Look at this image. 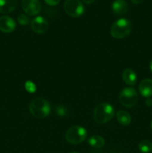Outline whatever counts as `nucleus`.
<instances>
[{"label": "nucleus", "mask_w": 152, "mask_h": 153, "mask_svg": "<svg viewBox=\"0 0 152 153\" xmlns=\"http://www.w3.org/2000/svg\"><path fill=\"white\" fill-rule=\"evenodd\" d=\"M115 110L113 105L109 103H101L93 111V119L95 123L103 125L109 122L114 117Z\"/></svg>", "instance_id": "obj_1"}, {"label": "nucleus", "mask_w": 152, "mask_h": 153, "mask_svg": "<svg viewBox=\"0 0 152 153\" xmlns=\"http://www.w3.org/2000/svg\"><path fill=\"white\" fill-rule=\"evenodd\" d=\"M28 108L31 114L37 119H44L49 116L51 111V105L49 102L40 97L34 99L30 102Z\"/></svg>", "instance_id": "obj_2"}, {"label": "nucleus", "mask_w": 152, "mask_h": 153, "mask_svg": "<svg viewBox=\"0 0 152 153\" xmlns=\"http://www.w3.org/2000/svg\"><path fill=\"white\" fill-rule=\"evenodd\" d=\"M131 22L128 19L122 18L113 24L110 28V34L116 39H123L131 34Z\"/></svg>", "instance_id": "obj_3"}, {"label": "nucleus", "mask_w": 152, "mask_h": 153, "mask_svg": "<svg viewBox=\"0 0 152 153\" xmlns=\"http://www.w3.org/2000/svg\"><path fill=\"white\" fill-rule=\"evenodd\" d=\"M87 131L86 128L80 126H73L66 131V140L72 144H79L86 140Z\"/></svg>", "instance_id": "obj_4"}, {"label": "nucleus", "mask_w": 152, "mask_h": 153, "mask_svg": "<svg viewBox=\"0 0 152 153\" xmlns=\"http://www.w3.org/2000/svg\"><path fill=\"white\" fill-rule=\"evenodd\" d=\"M119 100L123 106L126 108H132L137 105L139 96L134 88H125L119 94Z\"/></svg>", "instance_id": "obj_5"}, {"label": "nucleus", "mask_w": 152, "mask_h": 153, "mask_svg": "<svg viewBox=\"0 0 152 153\" xmlns=\"http://www.w3.org/2000/svg\"><path fill=\"white\" fill-rule=\"evenodd\" d=\"M63 8L66 13L72 17H79L84 13V7L80 0H66Z\"/></svg>", "instance_id": "obj_6"}, {"label": "nucleus", "mask_w": 152, "mask_h": 153, "mask_svg": "<svg viewBox=\"0 0 152 153\" xmlns=\"http://www.w3.org/2000/svg\"><path fill=\"white\" fill-rule=\"evenodd\" d=\"M22 7L26 14L34 16L40 13L41 4L39 0H22Z\"/></svg>", "instance_id": "obj_7"}, {"label": "nucleus", "mask_w": 152, "mask_h": 153, "mask_svg": "<svg viewBox=\"0 0 152 153\" xmlns=\"http://www.w3.org/2000/svg\"><path fill=\"white\" fill-rule=\"evenodd\" d=\"M31 29L37 34H44L49 28L48 21L43 16H37L31 20Z\"/></svg>", "instance_id": "obj_8"}, {"label": "nucleus", "mask_w": 152, "mask_h": 153, "mask_svg": "<svg viewBox=\"0 0 152 153\" xmlns=\"http://www.w3.org/2000/svg\"><path fill=\"white\" fill-rule=\"evenodd\" d=\"M16 28V22L14 19L8 16H2L0 17V31L4 33H10Z\"/></svg>", "instance_id": "obj_9"}, {"label": "nucleus", "mask_w": 152, "mask_h": 153, "mask_svg": "<svg viewBox=\"0 0 152 153\" xmlns=\"http://www.w3.org/2000/svg\"><path fill=\"white\" fill-rule=\"evenodd\" d=\"M112 10L116 15L126 14L128 10V4L125 0H115L112 4Z\"/></svg>", "instance_id": "obj_10"}, {"label": "nucleus", "mask_w": 152, "mask_h": 153, "mask_svg": "<svg viewBox=\"0 0 152 153\" xmlns=\"http://www.w3.org/2000/svg\"><path fill=\"white\" fill-rule=\"evenodd\" d=\"M139 91L142 97L149 98L152 96V80L145 79L140 82L139 85Z\"/></svg>", "instance_id": "obj_11"}, {"label": "nucleus", "mask_w": 152, "mask_h": 153, "mask_svg": "<svg viewBox=\"0 0 152 153\" xmlns=\"http://www.w3.org/2000/svg\"><path fill=\"white\" fill-rule=\"evenodd\" d=\"M17 4V0H0V13H10L16 8Z\"/></svg>", "instance_id": "obj_12"}, {"label": "nucleus", "mask_w": 152, "mask_h": 153, "mask_svg": "<svg viewBox=\"0 0 152 153\" xmlns=\"http://www.w3.org/2000/svg\"><path fill=\"white\" fill-rule=\"evenodd\" d=\"M122 80L130 86H134L136 85L137 81V74L132 69H125L122 75Z\"/></svg>", "instance_id": "obj_13"}, {"label": "nucleus", "mask_w": 152, "mask_h": 153, "mask_svg": "<svg viewBox=\"0 0 152 153\" xmlns=\"http://www.w3.org/2000/svg\"><path fill=\"white\" fill-rule=\"evenodd\" d=\"M117 121L122 126H128L131 123V117L125 111L120 110L116 113Z\"/></svg>", "instance_id": "obj_14"}, {"label": "nucleus", "mask_w": 152, "mask_h": 153, "mask_svg": "<svg viewBox=\"0 0 152 153\" xmlns=\"http://www.w3.org/2000/svg\"><path fill=\"white\" fill-rule=\"evenodd\" d=\"M88 143L92 147L100 149L102 148L105 144L104 139L102 137L98 135H93L88 139Z\"/></svg>", "instance_id": "obj_15"}, {"label": "nucleus", "mask_w": 152, "mask_h": 153, "mask_svg": "<svg viewBox=\"0 0 152 153\" xmlns=\"http://www.w3.org/2000/svg\"><path fill=\"white\" fill-rule=\"evenodd\" d=\"M139 149L143 153H148L152 151V143L148 140H142L139 144Z\"/></svg>", "instance_id": "obj_16"}, {"label": "nucleus", "mask_w": 152, "mask_h": 153, "mask_svg": "<svg viewBox=\"0 0 152 153\" xmlns=\"http://www.w3.org/2000/svg\"><path fill=\"white\" fill-rule=\"evenodd\" d=\"M25 88L28 93H32L36 92V90H37V87H36V85L31 81H27L25 83Z\"/></svg>", "instance_id": "obj_17"}, {"label": "nucleus", "mask_w": 152, "mask_h": 153, "mask_svg": "<svg viewBox=\"0 0 152 153\" xmlns=\"http://www.w3.org/2000/svg\"><path fill=\"white\" fill-rule=\"evenodd\" d=\"M17 21L20 25H27L30 22L28 16L25 14H19L17 17Z\"/></svg>", "instance_id": "obj_18"}, {"label": "nucleus", "mask_w": 152, "mask_h": 153, "mask_svg": "<svg viewBox=\"0 0 152 153\" xmlns=\"http://www.w3.org/2000/svg\"><path fill=\"white\" fill-rule=\"evenodd\" d=\"M55 111H56L57 114L59 115L60 117H66L67 115V110L63 105H59L56 106L55 108Z\"/></svg>", "instance_id": "obj_19"}, {"label": "nucleus", "mask_w": 152, "mask_h": 153, "mask_svg": "<svg viewBox=\"0 0 152 153\" xmlns=\"http://www.w3.org/2000/svg\"><path fill=\"white\" fill-rule=\"evenodd\" d=\"M44 1L45 2H46V4H49V5L55 6L59 4L61 0H44Z\"/></svg>", "instance_id": "obj_20"}, {"label": "nucleus", "mask_w": 152, "mask_h": 153, "mask_svg": "<svg viewBox=\"0 0 152 153\" xmlns=\"http://www.w3.org/2000/svg\"><path fill=\"white\" fill-rule=\"evenodd\" d=\"M145 105L148 107H151L152 106V100L150 98H148L145 101Z\"/></svg>", "instance_id": "obj_21"}, {"label": "nucleus", "mask_w": 152, "mask_h": 153, "mask_svg": "<svg viewBox=\"0 0 152 153\" xmlns=\"http://www.w3.org/2000/svg\"><path fill=\"white\" fill-rule=\"evenodd\" d=\"M131 1H132L133 4H140V3L142 2L143 0H131Z\"/></svg>", "instance_id": "obj_22"}, {"label": "nucleus", "mask_w": 152, "mask_h": 153, "mask_svg": "<svg viewBox=\"0 0 152 153\" xmlns=\"http://www.w3.org/2000/svg\"><path fill=\"white\" fill-rule=\"evenodd\" d=\"M95 1V0H82V1L86 3V4H92V3H93Z\"/></svg>", "instance_id": "obj_23"}, {"label": "nucleus", "mask_w": 152, "mask_h": 153, "mask_svg": "<svg viewBox=\"0 0 152 153\" xmlns=\"http://www.w3.org/2000/svg\"><path fill=\"white\" fill-rule=\"evenodd\" d=\"M150 69H151V71L152 72V60L151 61V62H150Z\"/></svg>", "instance_id": "obj_24"}, {"label": "nucleus", "mask_w": 152, "mask_h": 153, "mask_svg": "<svg viewBox=\"0 0 152 153\" xmlns=\"http://www.w3.org/2000/svg\"><path fill=\"white\" fill-rule=\"evenodd\" d=\"M151 130H152V122H151Z\"/></svg>", "instance_id": "obj_25"}, {"label": "nucleus", "mask_w": 152, "mask_h": 153, "mask_svg": "<svg viewBox=\"0 0 152 153\" xmlns=\"http://www.w3.org/2000/svg\"><path fill=\"white\" fill-rule=\"evenodd\" d=\"M71 153H79V152H71Z\"/></svg>", "instance_id": "obj_26"}]
</instances>
